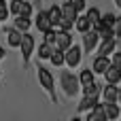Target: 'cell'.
Returning a JSON list of instances; mask_svg holds the SVG:
<instances>
[{
  "instance_id": "cell-1",
  "label": "cell",
  "mask_w": 121,
  "mask_h": 121,
  "mask_svg": "<svg viewBox=\"0 0 121 121\" xmlns=\"http://www.w3.org/2000/svg\"><path fill=\"white\" fill-rule=\"evenodd\" d=\"M64 64H68L70 68H74V66L81 64V49H79L77 45H70V47L64 51Z\"/></svg>"
},
{
  "instance_id": "cell-2",
  "label": "cell",
  "mask_w": 121,
  "mask_h": 121,
  "mask_svg": "<svg viewBox=\"0 0 121 121\" xmlns=\"http://www.w3.org/2000/svg\"><path fill=\"white\" fill-rule=\"evenodd\" d=\"M70 45H72L70 30H57V32H55V43H53V47H55V49H62V51H66Z\"/></svg>"
},
{
  "instance_id": "cell-3",
  "label": "cell",
  "mask_w": 121,
  "mask_h": 121,
  "mask_svg": "<svg viewBox=\"0 0 121 121\" xmlns=\"http://www.w3.org/2000/svg\"><path fill=\"white\" fill-rule=\"evenodd\" d=\"M38 81H40V85L51 94V98L55 100V94H53V85H55V81H53V74L47 70V68H38Z\"/></svg>"
},
{
  "instance_id": "cell-4",
  "label": "cell",
  "mask_w": 121,
  "mask_h": 121,
  "mask_svg": "<svg viewBox=\"0 0 121 121\" xmlns=\"http://www.w3.org/2000/svg\"><path fill=\"white\" fill-rule=\"evenodd\" d=\"M62 85H64V89H66L68 96H74L77 89H79V79L72 72H62Z\"/></svg>"
},
{
  "instance_id": "cell-5",
  "label": "cell",
  "mask_w": 121,
  "mask_h": 121,
  "mask_svg": "<svg viewBox=\"0 0 121 121\" xmlns=\"http://www.w3.org/2000/svg\"><path fill=\"white\" fill-rule=\"evenodd\" d=\"M19 49H21V53H23V62H28V57H30V55H32V51H34V38H32L28 32H21Z\"/></svg>"
},
{
  "instance_id": "cell-6",
  "label": "cell",
  "mask_w": 121,
  "mask_h": 121,
  "mask_svg": "<svg viewBox=\"0 0 121 121\" xmlns=\"http://www.w3.org/2000/svg\"><path fill=\"white\" fill-rule=\"evenodd\" d=\"M98 40H100V36H98V32H96L94 28H89V30L83 32V43H85V51H87V53H91V51L98 47Z\"/></svg>"
},
{
  "instance_id": "cell-7",
  "label": "cell",
  "mask_w": 121,
  "mask_h": 121,
  "mask_svg": "<svg viewBox=\"0 0 121 121\" xmlns=\"http://www.w3.org/2000/svg\"><path fill=\"white\" fill-rule=\"evenodd\" d=\"M111 66V62H108V55H98L96 60H94V66H91V70H94V74H104V70Z\"/></svg>"
},
{
  "instance_id": "cell-8",
  "label": "cell",
  "mask_w": 121,
  "mask_h": 121,
  "mask_svg": "<svg viewBox=\"0 0 121 121\" xmlns=\"http://www.w3.org/2000/svg\"><path fill=\"white\" fill-rule=\"evenodd\" d=\"M87 121H106V113H104V104H98L94 108H89V115H87Z\"/></svg>"
},
{
  "instance_id": "cell-9",
  "label": "cell",
  "mask_w": 121,
  "mask_h": 121,
  "mask_svg": "<svg viewBox=\"0 0 121 121\" xmlns=\"http://www.w3.org/2000/svg\"><path fill=\"white\" fill-rule=\"evenodd\" d=\"M104 79H106V83H113V85H117V83L121 81V70H119V68H115V66L111 64V66L104 70Z\"/></svg>"
},
{
  "instance_id": "cell-10",
  "label": "cell",
  "mask_w": 121,
  "mask_h": 121,
  "mask_svg": "<svg viewBox=\"0 0 121 121\" xmlns=\"http://www.w3.org/2000/svg\"><path fill=\"white\" fill-rule=\"evenodd\" d=\"M36 28H38L40 32H45V30H49V28H53V23L49 21L47 11H40V13L36 15Z\"/></svg>"
},
{
  "instance_id": "cell-11",
  "label": "cell",
  "mask_w": 121,
  "mask_h": 121,
  "mask_svg": "<svg viewBox=\"0 0 121 121\" xmlns=\"http://www.w3.org/2000/svg\"><path fill=\"white\" fill-rule=\"evenodd\" d=\"M102 98H104V102H117V85L106 83V87L102 89Z\"/></svg>"
},
{
  "instance_id": "cell-12",
  "label": "cell",
  "mask_w": 121,
  "mask_h": 121,
  "mask_svg": "<svg viewBox=\"0 0 121 121\" xmlns=\"http://www.w3.org/2000/svg\"><path fill=\"white\" fill-rule=\"evenodd\" d=\"M6 38H9V45H11V47H19L21 32H19L17 28H9V30H6Z\"/></svg>"
},
{
  "instance_id": "cell-13",
  "label": "cell",
  "mask_w": 121,
  "mask_h": 121,
  "mask_svg": "<svg viewBox=\"0 0 121 121\" xmlns=\"http://www.w3.org/2000/svg\"><path fill=\"white\" fill-rule=\"evenodd\" d=\"M62 9V17H66V19H70V21H74L77 19V15H79V11L70 4V2H66L64 6H60Z\"/></svg>"
},
{
  "instance_id": "cell-14",
  "label": "cell",
  "mask_w": 121,
  "mask_h": 121,
  "mask_svg": "<svg viewBox=\"0 0 121 121\" xmlns=\"http://www.w3.org/2000/svg\"><path fill=\"white\" fill-rule=\"evenodd\" d=\"M104 113H106V119H117L121 115L117 102H106V104H104Z\"/></svg>"
},
{
  "instance_id": "cell-15",
  "label": "cell",
  "mask_w": 121,
  "mask_h": 121,
  "mask_svg": "<svg viewBox=\"0 0 121 121\" xmlns=\"http://www.w3.org/2000/svg\"><path fill=\"white\" fill-rule=\"evenodd\" d=\"M96 102H98V96H83V100L79 104V111H89V108L96 106Z\"/></svg>"
},
{
  "instance_id": "cell-16",
  "label": "cell",
  "mask_w": 121,
  "mask_h": 121,
  "mask_svg": "<svg viewBox=\"0 0 121 121\" xmlns=\"http://www.w3.org/2000/svg\"><path fill=\"white\" fill-rule=\"evenodd\" d=\"M74 26H77V30H79L81 34H83L85 30H89V28H91V23H89L87 15H83V17H81V15H77V19H74Z\"/></svg>"
},
{
  "instance_id": "cell-17",
  "label": "cell",
  "mask_w": 121,
  "mask_h": 121,
  "mask_svg": "<svg viewBox=\"0 0 121 121\" xmlns=\"http://www.w3.org/2000/svg\"><path fill=\"white\" fill-rule=\"evenodd\" d=\"M115 51V38H106L104 43H102V47H100V55H108V53H113Z\"/></svg>"
},
{
  "instance_id": "cell-18",
  "label": "cell",
  "mask_w": 121,
  "mask_h": 121,
  "mask_svg": "<svg viewBox=\"0 0 121 121\" xmlns=\"http://www.w3.org/2000/svg\"><path fill=\"white\" fill-rule=\"evenodd\" d=\"M53 49H55V47H53L51 43H43L40 49H38V57H40V60H49V55L53 53Z\"/></svg>"
},
{
  "instance_id": "cell-19",
  "label": "cell",
  "mask_w": 121,
  "mask_h": 121,
  "mask_svg": "<svg viewBox=\"0 0 121 121\" xmlns=\"http://www.w3.org/2000/svg\"><path fill=\"white\" fill-rule=\"evenodd\" d=\"M47 15H49V21H51V23L55 26V23H57V19L62 17V9H60L57 4H53V6H51V9L47 11Z\"/></svg>"
},
{
  "instance_id": "cell-20",
  "label": "cell",
  "mask_w": 121,
  "mask_h": 121,
  "mask_svg": "<svg viewBox=\"0 0 121 121\" xmlns=\"http://www.w3.org/2000/svg\"><path fill=\"white\" fill-rule=\"evenodd\" d=\"M15 28H17L19 32H28V28H30V17H21V15H17V19H15Z\"/></svg>"
},
{
  "instance_id": "cell-21",
  "label": "cell",
  "mask_w": 121,
  "mask_h": 121,
  "mask_svg": "<svg viewBox=\"0 0 121 121\" xmlns=\"http://www.w3.org/2000/svg\"><path fill=\"white\" fill-rule=\"evenodd\" d=\"M49 60H51L53 66H62L64 64V51L62 49H53V53L49 55Z\"/></svg>"
},
{
  "instance_id": "cell-22",
  "label": "cell",
  "mask_w": 121,
  "mask_h": 121,
  "mask_svg": "<svg viewBox=\"0 0 121 121\" xmlns=\"http://www.w3.org/2000/svg\"><path fill=\"white\" fill-rule=\"evenodd\" d=\"M91 81H94V70H91V68L81 70V74H79V83H81V85H87V83H91Z\"/></svg>"
},
{
  "instance_id": "cell-23",
  "label": "cell",
  "mask_w": 121,
  "mask_h": 121,
  "mask_svg": "<svg viewBox=\"0 0 121 121\" xmlns=\"http://www.w3.org/2000/svg\"><path fill=\"white\" fill-rule=\"evenodd\" d=\"M83 94H85V96H98V94H100V85H98L96 81H91V83L83 85Z\"/></svg>"
},
{
  "instance_id": "cell-24",
  "label": "cell",
  "mask_w": 121,
  "mask_h": 121,
  "mask_svg": "<svg viewBox=\"0 0 121 121\" xmlns=\"http://www.w3.org/2000/svg\"><path fill=\"white\" fill-rule=\"evenodd\" d=\"M100 17H102V15H100V11H98L96 6H91V9L87 11V19H89V23H91V26H94V23H98V21H100Z\"/></svg>"
},
{
  "instance_id": "cell-25",
  "label": "cell",
  "mask_w": 121,
  "mask_h": 121,
  "mask_svg": "<svg viewBox=\"0 0 121 121\" xmlns=\"http://www.w3.org/2000/svg\"><path fill=\"white\" fill-rule=\"evenodd\" d=\"M17 15H21V17H30V15H32V4L23 0V2H21V9H19Z\"/></svg>"
},
{
  "instance_id": "cell-26",
  "label": "cell",
  "mask_w": 121,
  "mask_h": 121,
  "mask_svg": "<svg viewBox=\"0 0 121 121\" xmlns=\"http://www.w3.org/2000/svg\"><path fill=\"white\" fill-rule=\"evenodd\" d=\"M100 23H102V26H106V28H113V23H115V15H113V13L102 15V17H100Z\"/></svg>"
},
{
  "instance_id": "cell-27",
  "label": "cell",
  "mask_w": 121,
  "mask_h": 121,
  "mask_svg": "<svg viewBox=\"0 0 121 121\" xmlns=\"http://www.w3.org/2000/svg\"><path fill=\"white\" fill-rule=\"evenodd\" d=\"M55 32H57L55 26L49 28V30H45V32H43V34H45V43H51V45H53V43H55Z\"/></svg>"
},
{
  "instance_id": "cell-28",
  "label": "cell",
  "mask_w": 121,
  "mask_h": 121,
  "mask_svg": "<svg viewBox=\"0 0 121 121\" xmlns=\"http://www.w3.org/2000/svg\"><path fill=\"white\" fill-rule=\"evenodd\" d=\"M21 2H23V0H11V4H9V13L17 15V13H19V9H21Z\"/></svg>"
},
{
  "instance_id": "cell-29",
  "label": "cell",
  "mask_w": 121,
  "mask_h": 121,
  "mask_svg": "<svg viewBox=\"0 0 121 121\" xmlns=\"http://www.w3.org/2000/svg\"><path fill=\"white\" fill-rule=\"evenodd\" d=\"M9 17V6H6V0H0V21Z\"/></svg>"
},
{
  "instance_id": "cell-30",
  "label": "cell",
  "mask_w": 121,
  "mask_h": 121,
  "mask_svg": "<svg viewBox=\"0 0 121 121\" xmlns=\"http://www.w3.org/2000/svg\"><path fill=\"white\" fill-rule=\"evenodd\" d=\"M113 34L115 36H121V15L115 17V23H113Z\"/></svg>"
},
{
  "instance_id": "cell-31",
  "label": "cell",
  "mask_w": 121,
  "mask_h": 121,
  "mask_svg": "<svg viewBox=\"0 0 121 121\" xmlns=\"http://www.w3.org/2000/svg\"><path fill=\"white\" fill-rule=\"evenodd\" d=\"M68 2H70L77 11H83V9H85V0H68Z\"/></svg>"
},
{
  "instance_id": "cell-32",
  "label": "cell",
  "mask_w": 121,
  "mask_h": 121,
  "mask_svg": "<svg viewBox=\"0 0 121 121\" xmlns=\"http://www.w3.org/2000/svg\"><path fill=\"white\" fill-rule=\"evenodd\" d=\"M111 64H113L115 68H119V70H121V53H115V55H113V60H111Z\"/></svg>"
},
{
  "instance_id": "cell-33",
  "label": "cell",
  "mask_w": 121,
  "mask_h": 121,
  "mask_svg": "<svg viewBox=\"0 0 121 121\" xmlns=\"http://www.w3.org/2000/svg\"><path fill=\"white\" fill-rule=\"evenodd\" d=\"M117 102L121 104V87H117Z\"/></svg>"
},
{
  "instance_id": "cell-34",
  "label": "cell",
  "mask_w": 121,
  "mask_h": 121,
  "mask_svg": "<svg viewBox=\"0 0 121 121\" xmlns=\"http://www.w3.org/2000/svg\"><path fill=\"white\" fill-rule=\"evenodd\" d=\"M2 57H4V49L0 47V60H2Z\"/></svg>"
},
{
  "instance_id": "cell-35",
  "label": "cell",
  "mask_w": 121,
  "mask_h": 121,
  "mask_svg": "<svg viewBox=\"0 0 121 121\" xmlns=\"http://www.w3.org/2000/svg\"><path fill=\"white\" fill-rule=\"evenodd\" d=\"M115 4H117V6H121V0H115Z\"/></svg>"
}]
</instances>
